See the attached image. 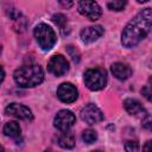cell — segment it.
I'll return each instance as SVG.
<instances>
[{
    "label": "cell",
    "instance_id": "25",
    "mask_svg": "<svg viewBox=\"0 0 152 152\" xmlns=\"http://www.w3.org/2000/svg\"><path fill=\"white\" fill-rule=\"evenodd\" d=\"M4 78H5V71H4V69H2V66L0 65V84L2 83V81H4Z\"/></svg>",
    "mask_w": 152,
    "mask_h": 152
},
{
    "label": "cell",
    "instance_id": "17",
    "mask_svg": "<svg viewBox=\"0 0 152 152\" xmlns=\"http://www.w3.org/2000/svg\"><path fill=\"white\" fill-rule=\"evenodd\" d=\"M52 21H53V23L59 27V30H61V31H63V30L65 28L66 23H68L66 17H65L64 14H62V13L53 14V15H52Z\"/></svg>",
    "mask_w": 152,
    "mask_h": 152
},
{
    "label": "cell",
    "instance_id": "22",
    "mask_svg": "<svg viewBox=\"0 0 152 152\" xmlns=\"http://www.w3.org/2000/svg\"><path fill=\"white\" fill-rule=\"evenodd\" d=\"M142 126L146 129H151V118H150V114H147V113L142 118Z\"/></svg>",
    "mask_w": 152,
    "mask_h": 152
},
{
    "label": "cell",
    "instance_id": "18",
    "mask_svg": "<svg viewBox=\"0 0 152 152\" xmlns=\"http://www.w3.org/2000/svg\"><path fill=\"white\" fill-rule=\"evenodd\" d=\"M124 146H125L126 152H138L139 151V144L135 140H126Z\"/></svg>",
    "mask_w": 152,
    "mask_h": 152
},
{
    "label": "cell",
    "instance_id": "15",
    "mask_svg": "<svg viewBox=\"0 0 152 152\" xmlns=\"http://www.w3.org/2000/svg\"><path fill=\"white\" fill-rule=\"evenodd\" d=\"M57 141H58V145L62 148L70 150L75 146V135L72 133H70L69 131L68 132H62V134H59Z\"/></svg>",
    "mask_w": 152,
    "mask_h": 152
},
{
    "label": "cell",
    "instance_id": "6",
    "mask_svg": "<svg viewBox=\"0 0 152 152\" xmlns=\"http://www.w3.org/2000/svg\"><path fill=\"white\" fill-rule=\"evenodd\" d=\"M77 8L83 17L91 21H96L102 15V10L95 1H80L77 4Z\"/></svg>",
    "mask_w": 152,
    "mask_h": 152
},
{
    "label": "cell",
    "instance_id": "14",
    "mask_svg": "<svg viewBox=\"0 0 152 152\" xmlns=\"http://www.w3.org/2000/svg\"><path fill=\"white\" fill-rule=\"evenodd\" d=\"M4 133L6 137H10L12 139H18L21 134V128L18 122L15 121H10L6 122L4 126Z\"/></svg>",
    "mask_w": 152,
    "mask_h": 152
},
{
    "label": "cell",
    "instance_id": "28",
    "mask_svg": "<svg viewBox=\"0 0 152 152\" xmlns=\"http://www.w3.org/2000/svg\"><path fill=\"white\" fill-rule=\"evenodd\" d=\"M93 152H102L101 150H95V151H93Z\"/></svg>",
    "mask_w": 152,
    "mask_h": 152
},
{
    "label": "cell",
    "instance_id": "4",
    "mask_svg": "<svg viewBox=\"0 0 152 152\" xmlns=\"http://www.w3.org/2000/svg\"><path fill=\"white\" fill-rule=\"evenodd\" d=\"M84 83L93 91L101 90L107 83V72L102 68H91L84 72Z\"/></svg>",
    "mask_w": 152,
    "mask_h": 152
},
{
    "label": "cell",
    "instance_id": "24",
    "mask_svg": "<svg viewBox=\"0 0 152 152\" xmlns=\"http://www.w3.org/2000/svg\"><path fill=\"white\" fill-rule=\"evenodd\" d=\"M59 4L62 5V6H64V7H71L72 5H74V2L72 1H68V2H65V1H59Z\"/></svg>",
    "mask_w": 152,
    "mask_h": 152
},
{
    "label": "cell",
    "instance_id": "16",
    "mask_svg": "<svg viewBox=\"0 0 152 152\" xmlns=\"http://www.w3.org/2000/svg\"><path fill=\"white\" fill-rule=\"evenodd\" d=\"M82 140L86 144L90 145V144H93V142H95L97 140V133L94 129H90V128L84 129L83 133H82Z\"/></svg>",
    "mask_w": 152,
    "mask_h": 152
},
{
    "label": "cell",
    "instance_id": "8",
    "mask_svg": "<svg viewBox=\"0 0 152 152\" xmlns=\"http://www.w3.org/2000/svg\"><path fill=\"white\" fill-rule=\"evenodd\" d=\"M80 115H81V119H82L86 124H88V125L99 124V122H101V121L103 120V118H104L102 110H101L97 106H95V104H93V103H89V104H87L86 107H83L82 110H81V113H80Z\"/></svg>",
    "mask_w": 152,
    "mask_h": 152
},
{
    "label": "cell",
    "instance_id": "10",
    "mask_svg": "<svg viewBox=\"0 0 152 152\" xmlns=\"http://www.w3.org/2000/svg\"><path fill=\"white\" fill-rule=\"evenodd\" d=\"M5 113L7 115L14 116V118L20 119V120H32L33 119V114L28 107L20 104V103H15V102L10 103L5 108Z\"/></svg>",
    "mask_w": 152,
    "mask_h": 152
},
{
    "label": "cell",
    "instance_id": "26",
    "mask_svg": "<svg viewBox=\"0 0 152 152\" xmlns=\"http://www.w3.org/2000/svg\"><path fill=\"white\" fill-rule=\"evenodd\" d=\"M0 152H5V148H4L1 145H0Z\"/></svg>",
    "mask_w": 152,
    "mask_h": 152
},
{
    "label": "cell",
    "instance_id": "3",
    "mask_svg": "<svg viewBox=\"0 0 152 152\" xmlns=\"http://www.w3.org/2000/svg\"><path fill=\"white\" fill-rule=\"evenodd\" d=\"M33 34H34V38H36L38 45L44 51L51 50L57 42V37H56L53 28L44 23H40L34 27Z\"/></svg>",
    "mask_w": 152,
    "mask_h": 152
},
{
    "label": "cell",
    "instance_id": "9",
    "mask_svg": "<svg viewBox=\"0 0 152 152\" xmlns=\"http://www.w3.org/2000/svg\"><path fill=\"white\" fill-rule=\"evenodd\" d=\"M57 97L64 103H72L78 97V91L72 83L64 82L57 88Z\"/></svg>",
    "mask_w": 152,
    "mask_h": 152
},
{
    "label": "cell",
    "instance_id": "20",
    "mask_svg": "<svg viewBox=\"0 0 152 152\" xmlns=\"http://www.w3.org/2000/svg\"><path fill=\"white\" fill-rule=\"evenodd\" d=\"M68 52H69V55H70V57L72 58V61L74 62H78L80 61V53H78V51L76 50V48H74V46H68Z\"/></svg>",
    "mask_w": 152,
    "mask_h": 152
},
{
    "label": "cell",
    "instance_id": "27",
    "mask_svg": "<svg viewBox=\"0 0 152 152\" xmlns=\"http://www.w3.org/2000/svg\"><path fill=\"white\" fill-rule=\"evenodd\" d=\"M1 52H2V46H1V44H0V55H1Z\"/></svg>",
    "mask_w": 152,
    "mask_h": 152
},
{
    "label": "cell",
    "instance_id": "1",
    "mask_svg": "<svg viewBox=\"0 0 152 152\" xmlns=\"http://www.w3.org/2000/svg\"><path fill=\"white\" fill-rule=\"evenodd\" d=\"M151 8L140 11L124 28L121 33V44L125 48H134L138 45L151 30Z\"/></svg>",
    "mask_w": 152,
    "mask_h": 152
},
{
    "label": "cell",
    "instance_id": "21",
    "mask_svg": "<svg viewBox=\"0 0 152 152\" xmlns=\"http://www.w3.org/2000/svg\"><path fill=\"white\" fill-rule=\"evenodd\" d=\"M141 94L147 99V101H151V83H150V81H148L147 84L141 89Z\"/></svg>",
    "mask_w": 152,
    "mask_h": 152
},
{
    "label": "cell",
    "instance_id": "11",
    "mask_svg": "<svg viewBox=\"0 0 152 152\" xmlns=\"http://www.w3.org/2000/svg\"><path fill=\"white\" fill-rule=\"evenodd\" d=\"M104 33V30L102 28V26L100 25H95V26H88V27H84L81 33H80V37H81V40L86 44H90V43H94L95 40H97L99 38H101Z\"/></svg>",
    "mask_w": 152,
    "mask_h": 152
},
{
    "label": "cell",
    "instance_id": "12",
    "mask_svg": "<svg viewBox=\"0 0 152 152\" xmlns=\"http://www.w3.org/2000/svg\"><path fill=\"white\" fill-rule=\"evenodd\" d=\"M110 70H112V74L120 81H125L132 76V69L126 63H121V62L113 63L110 66Z\"/></svg>",
    "mask_w": 152,
    "mask_h": 152
},
{
    "label": "cell",
    "instance_id": "19",
    "mask_svg": "<svg viewBox=\"0 0 152 152\" xmlns=\"http://www.w3.org/2000/svg\"><path fill=\"white\" fill-rule=\"evenodd\" d=\"M126 1H109L108 4H107V6H108V8L109 10H112V11H122L124 8H125V6H126Z\"/></svg>",
    "mask_w": 152,
    "mask_h": 152
},
{
    "label": "cell",
    "instance_id": "13",
    "mask_svg": "<svg viewBox=\"0 0 152 152\" xmlns=\"http://www.w3.org/2000/svg\"><path fill=\"white\" fill-rule=\"evenodd\" d=\"M124 108L131 115H135L137 116V115H140V114H142V115L146 114L142 104L135 99H126L124 101Z\"/></svg>",
    "mask_w": 152,
    "mask_h": 152
},
{
    "label": "cell",
    "instance_id": "23",
    "mask_svg": "<svg viewBox=\"0 0 152 152\" xmlns=\"http://www.w3.org/2000/svg\"><path fill=\"white\" fill-rule=\"evenodd\" d=\"M142 152H152V148H151V141H146V144L144 145L142 147Z\"/></svg>",
    "mask_w": 152,
    "mask_h": 152
},
{
    "label": "cell",
    "instance_id": "2",
    "mask_svg": "<svg viewBox=\"0 0 152 152\" xmlns=\"http://www.w3.org/2000/svg\"><path fill=\"white\" fill-rule=\"evenodd\" d=\"M14 82L21 88H32L39 86L44 80L43 69L37 64L23 65L14 71Z\"/></svg>",
    "mask_w": 152,
    "mask_h": 152
},
{
    "label": "cell",
    "instance_id": "5",
    "mask_svg": "<svg viewBox=\"0 0 152 152\" xmlns=\"http://www.w3.org/2000/svg\"><path fill=\"white\" fill-rule=\"evenodd\" d=\"M75 121H76V116L71 110L62 109L56 114L53 119V126L61 132H68L74 126Z\"/></svg>",
    "mask_w": 152,
    "mask_h": 152
},
{
    "label": "cell",
    "instance_id": "7",
    "mask_svg": "<svg viewBox=\"0 0 152 152\" xmlns=\"http://www.w3.org/2000/svg\"><path fill=\"white\" fill-rule=\"evenodd\" d=\"M48 70L53 76H63L69 70V63L62 55H53L48 62Z\"/></svg>",
    "mask_w": 152,
    "mask_h": 152
}]
</instances>
